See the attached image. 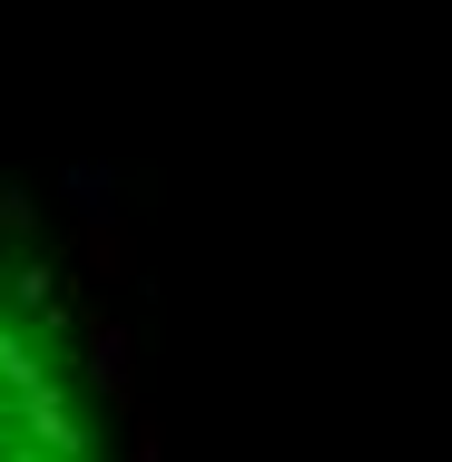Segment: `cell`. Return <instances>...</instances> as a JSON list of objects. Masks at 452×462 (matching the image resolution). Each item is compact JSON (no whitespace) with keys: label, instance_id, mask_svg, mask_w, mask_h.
<instances>
[{"label":"cell","instance_id":"cell-1","mask_svg":"<svg viewBox=\"0 0 452 462\" xmlns=\"http://www.w3.org/2000/svg\"><path fill=\"white\" fill-rule=\"evenodd\" d=\"M0 462H118L79 335L0 236Z\"/></svg>","mask_w":452,"mask_h":462}]
</instances>
